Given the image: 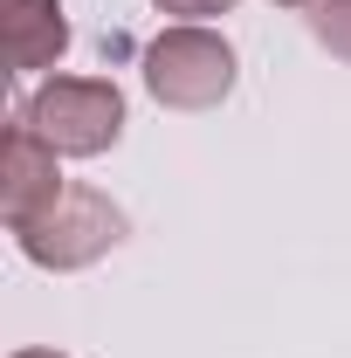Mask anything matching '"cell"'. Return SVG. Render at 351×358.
<instances>
[{
	"instance_id": "6da1fadb",
	"label": "cell",
	"mask_w": 351,
	"mask_h": 358,
	"mask_svg": "<svg viewBox=\"0 0 351 358\" xmlns=\"http://www.w3.org/2000/svg\"><path fill=\"white\" fill-rule=\"evenodd\" d=\"M145 90L166 110H220L234 96V48L207 21H179L145 42Z\"/></svg>"
},
{
	"instance_id": "7a4b0ae2",
	"label": "cell",
	"mask_w": 351,
	"mask_h": 358,
	"mask_svg": "<svg viewBox=\"0 0 351 358\" xmlns=\"http://www.w3.org/2000/svg\"><path fill=\"white\" fill-rule=\"evenodd\" d=\"M21 117L62 152V159H103L124 138V90L110 76H48Z\"/></svg>"
},
{
	"instance_id": "3957f363",
	"label": "cell",
	"mask_w": 351,
	"mask_h": 358,
	"mask_svg": "<svg viewBox=\"0 0 351 358\" xmlns=\"http://www.w3.org/2000/svg\"><path fill=\"white\" fill-rule=\"evenodd\" d=\"M124 227H131V221H124V207H117L110 193H96V186H69L42 221L14 227V241H21V255H28L35 268L69 275V268L103 262V255L124 241Z\"/></svg>"
},
{
	"instance_id": "277c9868",
	"label": "cell",
	"mask_w": 351,
	"mask_h": 358,
	"mask_svg": "<svg viewBox=\"0 0 351 358\" xmlns=\"http://www.w3.org/2000/svg\"><path fill=\"white\" fill-rule=\"evenodd\" d=\"M55 159H62V152H55V145H48V138L14 110L7 131H0V221H7V227L42 221L48 207L69 193V179H62Z\"/></svg>"
},
{
	"instance_id": "5b68a950",
	"label": "cell",
	"mask_w": 351,
	"mask_h": 358,
	"mask_svg": "<svg viewBox=\"0 0 351 358\" xmlns=\"http://www.w3.org/2000/svg\"><path fill=\"white\" fill-rule=\"evenodd\" d=\"M0 42H7V69H14V76L55 69L62 48H69L62 0H0Z\"/></svg>"
},
{
	"instance_id": "8992f818",
	"label": "cell",
	"mask_w": 351,
	"mask_h": 358,
	"mask_svg": "<svg viewBox=\"0 0 351 358\" xmlns=\"http://www.w3.org/2000/svg\"><path fill=\"white\" fill-rule=\"evenodd\" d=\"M303 14H310V35L331 48V55L351 62V0H317V7H303Z\"/></svg>"
},
{
	"instance_id": "52a82bcc",
	"label": "cell",
	"mask_w": 351,
	"mask_h": 358,
	"mask_svg": "<svg viewBox=\"0 0 351 358\" xmlns=\"http://www.w3.org/2000/svg\"><path fill=\"white\" fill-rule=\"evenodd\" d=\"M159 14H173V21H214V14H227L234 0H152Z\"/></svg>"
},
{
	"instance_id": "ba28073f",
	"label": "cell",
	"mask_w": 351,
	"mask_h": 358,
	"mask_svg": "<svg viewBox=\"0 0 351 358\" xmlns=\"http://www.w3.org/2000/svg\"><path fill=\"white\" fill-rule=\"evenodd\" d=\"M7 358H62V352H42V345H21V352H7Z\"/></svg>"
},
{
	"instance_id": "9c48e42d",
	"label": "cell",
	"mask_w": 351,
	"mask_h": 358,
	"mask_svg": "<svg viewBox=\"0 0 351 358\" xmlns=\"http://www.w3.org/2000/svg\"><path fill=\"white\" fill-rule=\"evenodd\" d=\"M282 7H317V0H282Z\"/></svg>"
}]
</instances>
